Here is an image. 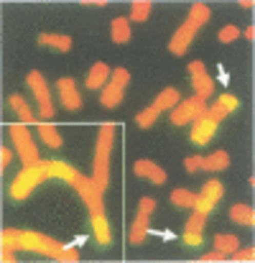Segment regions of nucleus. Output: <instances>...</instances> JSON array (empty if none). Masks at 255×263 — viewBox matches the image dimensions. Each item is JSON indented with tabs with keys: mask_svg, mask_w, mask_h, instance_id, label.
Instances as JSON below:
<instances>
[{
	"mask_svg": "<svg viewBox=\"0 0 255 263\" xmlns=\"http://www.w3.org/2000/svg\"><path fill=\"white\" fill-rule=\"evenodd\" d=\"M115 123H105L100 128V138H97V148H94V184L105 192L110 184V151H112V141H115Z\"/></svg>",
	"mask_w": 255,
	"mask_h": 263,
	"instance_id": "nucleus-1",
	"label": "nucleus"
},
{
	"mask_svg": "<svg viewBox=\"0 0 255 263\" xmlns=\"http://www.w3.org/2000/svg\"><path fill=\"white\" fill-rule=\"evenodd\" d=\"M54 176V166H51V161H38V164H33V166H23V172L13 179V184H10V194H13V199H26L44 179H51Z\"/></svg>",
	"mask_w": 255,
	"mask_h": 263,
	"instance_id": "nucleus-2",
	"label": "nucleus"
},
{
	"mask_svg": "<svg viewBox=\"0 0 255 263\" xmlns=\"http://www.w3.org/2000/svg\"><path fill=\"white\" fill-rule=\"evenodd\" d=\"M8 133H10V138H13L15 154L21 156L23 166H33V164L41 161V159H38V148H36L31 133L26 130V125H8Z\"/></svg>",
	"mask_w": 255,
	"mask_h": 263,
	"instance_id": "nucleus-3",
	"label": "nucleus"
},
{
	"mask_svg": "<svg viewBox=\"0 0 255 263\" xmlns=\"http://www.w3.org/2000/svg\"><path fill=\"white\" fill-rule=\"evenodd\" d=\"M72 186L82 194V199H85V204H87V210H89L92 217H102V215H105V207H102V189L94 184V179L80 174L74 179Z\"/></svg>",
	"mask_w": 255,
	"mask_h": 263,
	"instance_id": "nucleus-4",
	"label": "nucleus"
},
{
	"mask_svg": "<svg viewBox=\"0 0 255 263\" xmlns=\"http://www.w3.org/2000/svg\"><path fill=\"white\" fill-rule=\"evenodd\" d=\"M28 87H31V92H33L36 100H38V115H41V120L49 123V120L56 115V110H54V102H51V95H49L44 74H41V72H31V74H28Z\"/></svg>",
	"mask_w": 255,
	"mask_h": 263,
	"instance_id": "nucleus-5",
	"label": "nucleus"
},
{
	"mask_svg": "<svg viewBox=\"0 0 255 263\" xmlns=\"http://www.w3.org/2000/svg\"><path fill=\"white\" fill-rule=\"evenodd\" d=\"M156 210V199L153 197H143L138 202V215H135V222L130 228V243L133 246H141L148 235V222H151V215Z\"/></svg>",
	"mask_w": 255,
	"mask_h": 263,
	"instance_id": "nucleus-6",
	"label": "nucleus"
},
{
	"mask_svg": "<svg viewBox=\"0 0 255 263\" xmlns=\"http://www.w3.org/2000/svg\"><path fill=\"white\" fill-rule=\"evenodd\" d=\"M222 194H225V186H222V181H217V179H209V181L202 186V194H197V204H194V210H199V212L209 215V212L214 210V204L222 199Z\"/></svg>",
	"mask_w": 255,
	"mask_h": 263,
	"instance_id": "nucleus-7",
	"label": "nucleus"
},
{
	"mask_svg": "<svg viewBox=\"0 0 255 263\" xmlns=\"http://www.w3.org/2000/svg\"><path fill=\"white\" fill-rule=\"evenodd\" d=\"M197 31H199V26L197 23H191V21H186L176 33H173V39H171L169 44V51L171 54H176V57H181L186 49H189V44L194 41V36H197Z\"/></svg>",
	"mask_w": 255,
	"mask_h": 263,
	"instance_id": "nucleus-8",
	"label": "nucleus"
},
{
	"mask_svg": "<svg viewBox=\"0 0 255 263\" xmlns=\"http://www.w3.org/2000/svg\"><path fill=\"white\" fill-rule=\"evenodd\" d=\"M56 89H59V97H62V105L67 110H80L82 107V95L77 92V82L72 77H62L56 82Z\"/></svg>",
	"mask_w": 255,
	"mask_h": 263,
	"instance_id": "nucleus-9",
	"label": "nucleus"
},
{
	"mask_svg": "<svg viewBox=\"0 0 255 263\" xmlns=\"http://www.w3.org/2000/svg\"><path fill=\"white\" fill-rule=\"evenodd\" d=\"M204 220L207 215L194 210L189 215V222H186V233H184V243L186 246H202V233H204Z\"/></svg>",
	"mask_w": 255,
	"mask_h": 263,
	"instance_id": "nucleus-10",
	"label": "nucleus"
},
{
	"mask_svg": "<svg viewBox=\"0 0 255 263\" xmlns=\"http://www.w3.org/2000/svg\"><path fill=\"white\" fill-rule=\"evenodd\" d=\"M214 133H217V123H212L207 115L191 123V141H194L197 146H207V143L214 138Z\"/></svg>",
	"mask_w": 255,
	"mask_h": 263,
	"instance_id": "nucleus-11",
	"label": "nucleus"
},
{
	"mask_svg": "<svg viewBox=\"0 0 255 263\" xmlns=\"http://www.w3.org/2000/svg\"><path fill=\"white\" fill-rule=\"evenodd\" d=\"M133 172H135L138 176H143V179H148V181H153V184H164V181H166V172H164L159 164L148 161V159H141V161H135Z\"/></svg>",
	"mask_w": 255,
	"mask_h": 263,
	"instance_id": "nucleus-12",
	"label": "nucleus"
},
{
	"mask_svg": "<svg viewBox=\"0 0 255 263\" xmlns=\"http://www.w3.org/2000/svg\"><path fill=\"white\" fill-rule=\"evenodd\" d=\"M110 69H107V64H102V62H97L89 72H87V89H102L107 82H110Z\"/></svg>",
	"mask_w": 255,
	"mask_h": 263,
	"instance_id": "nucleus-13",
	"label": "nucleus"
},
{
	"mask_svg": "<svg viewBox=\"0 0 255 263\" xmlns=\"http://www.w3.org/2000/svg\"><path fill=\"white\" fill-rule=\"evenodd\" d=\"M38 44L41 46H49L54 51H69L72 49V39L69 36H62V33H41L38 36Z\"/></svg>",
	"mask_w": 255,
	"mask_h": 263,
	"instance_id": "nucleus-14",
	"label": "nucleus"
},
{
	"mask_svg": "<svg viewBox=\"0 0 255 263\" xmlns=\"http://www.w3.org/2000/svg\"><path fill=\"white\" fill-rule=\"evenodd\" d=\"M171 123L173 125H189V123H194V110H191V102L189 100H179V105L171 110Z\"/></svg>",
	"mask_w": 255,
	"mask_h": 263,
	"instance_id": "nucleus-15",
	"label": "nucleus"
},
{
	"mask_svg": "<svg viewBox=\"0 0 255 263\" xmlns=\"http://www.w3.org/2000/svg\"><path fill=\"white\" fill-rule=\"evenodd\" d=\"M123 89L120 85H115V82H107L102 92H100V102L105 105V107H117L120 105V100H123Z\"/></svg>",
	"mask_w": 255,
	"mask_h": 263,
	"instance_id": "nucleus-16",
	"label": "nucleus"
},
{
	"mask_svg": "<svg viewBox=\"0 0 255 263\" xmlns=\"http://www.w3.org/2000/svg\"><path fill=\"white\" fill-rule=\"evenodd\" d=\"M110 36H112L115 44H128V41H130V23H128L125 15H120V18L112 21V26H110Z\"/></svg>",
	"mask_w": 255,
	"mask_h": 263,
	"instance_id": "nucleus-17",
	"label": "nucleus"
},
{
	"mask_svg": "<svg viewBox=\"0 0 255 263\" xmlns=\"http://www.w3.org/2000/svg\"><path fill=\"white\" fill-rule=\"evenodd\" d=\"M230 166V154H225V151H217V154H209L207 159H204V172H214V174H220V172H225Z\"/></svg>",
	"mask_w": 255,
	"mask_h": 263,
	"instance_id": "nucleus-18",
	"label": "nucleus"
},
{
	"mask_svg": "<svg viewBox=\"0 0 255 263\" xmlns=\"http://www.w3.org/2000/svg\"><path fill=\"white\" fill-rule=\"evenodd\" d=\"M171 204L179 207V210H194L197 194L189 192V189H173V192H171Z\"/></svg>",
	"mask_w": 255,
	"mask_h": 263,
	"instance_id": "nucleus-19",
	"label": "nucleus"
},
{
	"mask_svg": "<svg viewBox=\"0 0 255 263\" xmlns=\"http://www.w3.org/2000/svg\"><path fill=\"white\" fill-rule=\"evenodd\" d=\"M92 230H94V238L100 246H110L112 243V233H110V225H107V217H92Z\"/></svg>",
	"mask_w": 255,
	"mask_h": 263,
	"instance_id": "nucleus-20",
	"label": "nucleus"
},
{
	"mask_svg": "<svg viewBox=\"0 0 255 263\" xmlns=\"http://www.w3.org/2000/svg\"><path fill=\"white\" fill-rule=\"evenodd\" d=\"M191 87H194V92H197L202 100H207V97L214 92V82H212V77H209L207 72H202V74H194V77H191Z\"/></svg>",
	"mask_w": 255,
	"mask_h": 263,
	"instance_id": "nucleus-21",
	"label": "nucleus"
},
{
	"mask_svg": "<svg viewBox=\"0 0 255 263\" xmlns=\"http://www.w3.org/2000/svg\"><path fill=\"white\" fill-rule=\"evenodd\" d=\"M8 102H10V107H13V112H15V115L21 118V123H23V125H28V123H33V112L28 110V102H26V100H23L21 95H13V97H10Z\"/></svg>",
	"mask_w": 255,
	"mask_h": 263,
	"instance_id": "nucleus-22",
	"label": "nucleus"
},
{
	"mask_svg": "<svg viewBox=\"0 0 255 263\" xmlns=\"http://www.w3.org/2000/svg\"><path fill=\"white\" fill-rule=\"evenodd\" d=\"M230 217H232L238 225H250V228H253V222H255V212H253V207H248V204H235V207H230Z\"/></svg>",
	"mask_w": 255,
	"mask_h": 263,
	"instance_id": "nucleus-23",
	"label": "nucleus"
},
{
	"mask_svg": "<svg viewBox=\"0 0 255 263\" xmlns=\"http://www.w3.org/2000/svg\"><path fill=\"white\" fill-rule=\"evenodd\" d=\"M38 136H41V141H44L49 148H59V146H62V136H59V130H56L51 123H41V125H38Z\"/></svg>",
	"mask_w": 255,
	"mask_h": 263,
	"instance_id": "nucleus-24",
	"label": "nucleus"
},
{
	"mask_svg": "<svg viewBox=\"0 0 255 263\" xmlns=\"http://www.w3.org/2000/svg\"><path fill=\"white\" fill-rule=\"evenodd\" d=\"M179 105V92L173 87H169V89H164L159 97H156V102H153V107L159 110V112H164V110H173Z\"/></svg>",
	"mask_w": 255,
	"mask_h": 263,
	"instance_id": "nucleus-25",
	"label": "nucleus"
},
{
	"mask_svg": "<svg viewBox=\"0 0 255 263\" xmlns=\"http://www.w3.org/2000/svg\"><path fill=\"white\" fill-rule=\"evenodd\" d=\"M209 15H212V10H209L204 3H194V5L189 8V18H186V21H191V23H197V26L202 28V26L209 21Z\"/></svg>",
	"mask_w": 255,
	"mask_h": 263,
	"instance_id": "nucleus-26",
	"label": "nucleus"
},
{
	"mask_svg": "<svg viewBox=\"0 0 255 263\" xmlns=\"http://www.w3.org/2000/svg\"><path fill=\"white\" fill-rule=\"evenodd\" d=\"M151 10H153V5H151L148 0H135V3L130 5V21H138V23H143V21H148Z\"/></svg>",
	"mask_w": 255,
	"mask_h": 263,
	"instance_id": "nucleus-27",
	"label": "nucleus"
},
{
	"mask_svg": "<svg viewBox=\"0 0 255 263\" xmlns=\"http://www.w3.org/2000/svg\"><path fill=\"white\" fill-rule=\"evenodd\" d=\"M0 240L3 246H10L15 251H23V230H13V228H5L0 233Z\"/></svg>",
	"mask_w": 255,
	"mask_h": 263,
	"instance_id": "nucleus-28",
	"label": "nucleus"
},
{
	"mask_svg": "<svg viewBox=\"0 0 255 263\" xmlns=\"http://www.w3.org/2000/svg\"><path fill=\"white\" fill-rule=\"evenodd\" d=\"M214 246H217V251H222V253H235L238 248H240V243H238V238L235 235H227V233H222V235H217L214 238Z\"/></svg>",
	"mask_w": 255,
	"mask_h": 263,
	"instance_id": "nucleus-29",
	"label": "nucleus"
},
{
	"mask_svg": "<svg viewBox=\"0 0 255 263\" xmlns=\"http://www.w3.org/2000/svg\"><path fill=\"white\" fill-rule=\"evenodd\" d=\"M51 166H54V176H59V179H64V181H69V184H74V179L80 176L77 169L67 166L64 161H51Z\"/></svg>",
	"mask_w": 255,
	"mask_h": 263,
	"instance_id": "nucleus-30",
	"label": "nucleus"
},
{
	"mask_svg": "<svg viewBox=\"0 0 255 263\" xmlns=\"http://www.w3.org/2000/svg\"><path fill=\"white\" fill-rule=\"evenodd\" d=\"M156 118H159V110L151 105V107H146L143 112L135 115V123H138V128H151V125L156 123Z\"/></svg>",
	"mask_w": 255,
	"mask_h": 263,
	"instance_id": "nucleus-31",
	"label": "nucleus"
},
{
	"mask_svg": "<svg viewBox=\"0 0 255 263\" xmlns=\"http://www.w3.org/2000/svg\"><path fill=\"white\" fill-rule=\"evenodd\" d=\"M227 115H230V112H227L220 102H214L212 107H207V118H209L212 123H217V125H220V120H222V118H227Z\"/></svg>",
	"mask_w": 255,
	"mask_h": 263,
	"instance_id": "nucleus-32",
	"label": "nucleus"
},
{
	"mask_svg": "<svg viewBox=\"0 0 255 263\" xmlns=\"http://www.w3.org/2000/svg\"><path fill=\"white\" fill-rule=\"evenodd\" d=\"M110 82H115V85H120V87H128V82H130V72L128 69H115L112 74H110Z\"/></svg>",
	"mask_w": 255,
	"mask_h": 263,
	"instance_id": "nucleus-33",
	"label": "nucleus"
},
{
	"mask_svg": "<svg viewBox=\"0 0 255 263\" xmlns=\"http://www.w3.org/2000/svg\"><path fill=\"white\" fill-rule=\"evenodd\" d=\"M238 36H240V31H238L235 26H225V28L220 31V36H217V39H220L222 44H230V41H235Z\"/></svg>",
	"mask_w": 255,
	"mask_h": 263,
	"instance_id": "nucleus-34",
	"label": "nucleus"
},
{
	"mask_svg": "<svg viewBox=\"0 0 255 263\" xmlns=\"http://www.w3.org/2000/svg\"><path fill=\"white\" fill-rule=\"evenodd\" d=\"M230 258H232V261H255V248L253 246H250V248H243V251L238 248L235 253H230Z\"/></svg>",
	"mask_w": 255,
	"mask_h": 263,
	"instance_id": "nucleus-35",
	"label": "nucleus"
},
{
	"mask_svg": "<svg viewBox=\"0 0 255 263\" xmlns=\"http://www.w3.org/2000/svg\"><path fill=\"white\" fill-rule=\"evenodd\" d=\"M217 102H220V105H222V107H225L227 112H232V110H238V105H240L235 95H222V97H220Z\"/></svg>",
	"mask_w": 255,
	"mask_h": 263,
	"instance_id": "nucleus-36",
	"label": "nucleus"
},
{
	"mask_svg": "<svg viewBox=\"0 0 255 263\" xmlns=\"http://www.w3.org/2000/svg\"><path fill=\"white\" fill-rule=\"evenodd\" d=\"M202 166H204V159H202V156H191V159H186V161H184V169H186L189 174L199 172Z\"/></svg>",
	"mask_w": 255,
	"mask_h": 263,
	"instance_id": "nucleus-37",
	"label": "nucleus"
},
{
	"mask_svg": "<svg viewBox=\"0 0 255 263\" xmlns=\"http://www.w3.org/2000/svg\"><path fill=\"white\" fill-rule=\"evenodd\" d=\"M0 261H3V263H13V261H15V248L3 246V251H0Z\"/></svg>",
	"mask_w": 255,
	"mask_h": 263,
	"instance_id": "nucleus-38",
	"label": "nucleus"
},
{
	"mask_svg": "<svg viewBox=\"0 0 255 263\" xmlns=\"http://www.w3.org/2000/svg\"><path fill=\"white\" fill-rule=\"evenodd\" d=\"M202 261L204 263H209V261H230V256H227V253H222V251H214V253L202 256Z\"/></svg>",
	"mask_w": 255,
	"mask_h": 263,
	"instance_id": "nucleus-39",
	"label": "nucleus"
},
{
	"mask_svg": "<svg viewBox=\"0 0 255 263\" xmlns=\"http://www.w3.org/2000/svg\"><path fill=\"white\" fill-rule=\"evenodd\" d=\"M10 159H13V154L3 146V148H0V169H3V172H5V166L10 164Z\"/></svg>",
	"mask_w": 255,
	"mask_h": 263,
	"instance_id": "nucleus-40",
	"label": "nucleus"
},
{
	"mask_svg": "<svg viewBox=\"0 0 255 263\" xmlns=\"http://www.w3.org/2000/svg\"><path fill=\"white\" fill-rule=\"evenodd\" d=\"M189 72H191V77H194V74H202V72H204V64H202V62H191V64H189Z\"/></svg>",
	"mask_w": 255,
	"mask_h": 263,
	"instance_id": "nucleus-41",
	"label": "nucleus"
},
{
	"mask_svg": "<svg viewBox=\"0 0 255 263\" xmlns=\"http://www.w3.org/2000/svg\"><path fill=\"white\" fill-rule=\"evenodd\" d=\"M243 33H245V39H248V41H253V39H255V28H253V26H250V28H245Z\"/></svg>",
	"mask_w": 255,
	"mask_h": 263,
	"instance_id": "nucleus-42",
	"label": "nucleus"
}]
</instances>
